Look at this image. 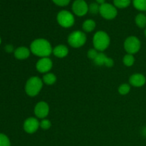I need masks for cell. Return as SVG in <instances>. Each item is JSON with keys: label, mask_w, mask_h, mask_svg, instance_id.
<instances>
[{"label": "cell", "mask_w": 146, "mask_h": 146, "mask_svg": "<svg viewBox=\"0 0 146 146\" xmlns=\"http://www.w3.org/2000/svg\"><path fill=\"white\" fill-rule=\"evenodd\" d=\"M30 51L34 55L44 58L52 54L53 48L48 40L39 38L34 40L30 45Z\"/></svg>", "instance_id": "cell-1"}, {"label": "cell", "mask_w": 146, "mask_h": 146, "mask_svg": "<svg viewBox=\"0 0 146 146\" xmlns=\"http://www.w3.org/2000/svg\"><path fill=\"white\" fill-rule=\"evenodd\" d=\"M111 39L110 36L106 31H98L93 37V45L95 49L98 51L103 52L110 45Z\"/></svg>", "instance_id": "cell-2"}, {"label": "cell", "mask_w": 146, "mask_h": 146, "mask_svg": "<svg viewBox=\"0 0 146 146\" xmlns=\"http://www.w3.org/2000/svg\"><path fill=\"white\" fill-rule=\"evenodd\" d=\"M42 79L38 76H31L27 80L25 85L26 94L30 97H34L38 95L43 87Z\"/></svg>", "instance_id": "cell-3"}, {"label": "cell", "mask_w": 146, "mask_h": 146, "mask_svg": "<svg viewBox=\"0 0 146 146\" xmlns=\"http://www.w3.org/2000/svg\"><path fill=\"white\" fill-rule=\"evenodd\" d=\"M87 40L86 35L84 31H74L68 36V43L73 48H80L86 44Z\"/></svg>", "instance_id": "cell-4"}, {"label": "cell", "mask_w": 146, "mask_h": 146, "mask_svg": "<svg viewBox=\"0 0 146 146\" xmlns=\"http://www.w3.org/2000/svg\"><path fill=\"white\" fill-rule=\"evenodd\" d=\"M123 46L124 49L128 54L133 55L140 51L141 47V43L138 37L135 36H131L125 40Z\"/></svg>", "instance_id": "cell-5"}, {"label": "cell", "mask_w": 146, "mask_h": 146, "mask_svg": "<svg viewBox=\"0 0 146 146\" xmlns=\"http://www.w3.org/2000/svg\"><path fill=\"white\" fill-rule=\"evenodd\" d=\"M56 19L58 24L64 28H70L75 23V18L73 14L67 10L60 11L57 14Z\"/></svg>", "instance_id": "cell-6"}, {"label": "cell", "mask_w": 146, "mask_h": 146, "mask_svg": "<svg viewBox=\"0 0 146 146\" xmlns=\"http://www.w3.org/2000/svg\"><path fill=\"white\" fill-rule=\"evenodd\" d=\"M99 14L105 19L111 20L116 17L118 11H117L116 7L114 5L108 4V3H105L100 5Z\"/></svg>", "instance_id": "cell-7"}, {"label": "cell", "mask_w": 146, "mask_h": 146, "mask_svg": "<svg viewBox=\"0 0 146 146\" xmlns=\"http://www.w3.org/2000/svg\"><path fill=\"white\" fill-rule=\"evenodd\" d=\"M72 11L78 17H83L88 11V5L84 0H76L72 4Z\"/></svg>", "instance_id": "cell-8"}, {"label": "cell", "mask_w": 146, "mask_h": 146, "mask_svg": "<svg viewBox=\"0 0 146 146\" xmlns=\"http://www.w3.org/2000/svg\"><path fill=\"white\" fill-rule=\"evenodd\" d=\"M40 127V122L37 118L29 117L24 123V130L29 134H33L38 131Z\"/></svg>", "instance_id": "cell-9"}, {"label": "cell", "mask_w": 146, "mask_h": 146, "mask_svg": "<svg viewBox=\"0 0 146 146\" xmlns=\"http://www.w3.org/2000/svg\"><path fill=\"white\" fill-rule=\"evenodd\" d=\"M49 113V106L45 101L37 103L34 108V114L37 118L44 119Z\"/></svg>", "instance_id": "cell-10"}, {"label": "cell", "mask_w": 146, "mask_h": 146, "mask_svg": "<svg viewBox=\"0 0 146 146\" xmlns=\"http://www.w3.org/2000/svg\"><path fill=\"white\" fill-rule=\"evenodd\" d=\"M53 62L48 57L41 58L36 64V68L41 74H46L52 68Z\"/></svg>", "instance_id": "cell-11"}, {"label": "cell", "mask_w": 146, "mask_h": 146, "mask_svg": "<svg viewBox=\"0 0 146 146\" xmlns=\"http://www.w3.org/2000/svg\"><path fill=\"white\" fill-rule=\"evenodd\" d=\"M146 83V78L142 74L136 73L131 75L129 78V84L132 86L139 87L143 86Z\"/></svg>", "instance_id": "cell-12"}, {"label": "cell", "mask_w": 146, "mask_h": 146, "mask_svg": "<svg viewBox=\"0 0 146 146\" xmlns=\"http://www.w3.org/2000/svg\"><path fill=\"white\" fill-rule=\"evenodd\" d=\"M30 54H31L30 48L25 46L18 47L17 49L14 50V56L19 60L27 59L29 57Z\"/></svg>", "instance_id": "cell-13"}, {"label": "cell", "mask_w": 146, "mask_h": 146, "mask_svg": "<svg viewBox=\"0 0 146 146\" xmlns=\"http://www.w3.org/2000/svg\"><path fill=\"white\" fill-rule=\"evenodd\" d=\"M52 53L57 58H62L68 55V48L66 46L64 45V44H59V45L54 47Z\"/></svg>", "instance_id": "cell-14"}, {"label": "cell", "mask_w": 146, "mask_h": 146, "mask_svg": "<svg viewBox=\"0 0 146 146\" xmlns=\"http://www.w3.org/2000/svg\"><path fill=\"white\" fill-rule=\"evenodd\" d=\"M96 22L93 19H86L82 24V28L85 32H92L96 28Z\"/></svg>", "instance_id": "cell-15"}, {"label": "cell", "mask_w": 146, "mask_h": 146, "mask_svg": "<svg viewBox=\"0 0 146 146\" xmlns=\"http://www.w3.org/2000/svg\"><path fill=\"white\" fill-rule=\"evenodd\" d=\"M44 84L47 86L53 85L56 81V76L53 73H46L44 75L42 78Z\"/></svg>", "instance_id": "cell-16"}, {"label": "cell", "mask_w": 146, "mask_h": 146, "mask_svg": "<svg viewBox=\"0 0 146 146\" xmlns=\"http://www.w3.org/2000/svg\"><path fill=\"white\" fill-rule=\"evenodd\" d=\"M135 24L138 26L139 28L144 29L146 28V15L143 14V13H140V14H137L136 17L135 18Z\"/></svg>", "instance_id": "cell-17"}, {"label": "cell", "mask_w": 146, "mask_h": 146, "mask_svg": "<svg viewBox=\"0 0 146 146\" xmlns=\"http://www.w3.org/2000/svg\"><path fill=\"white\" fill-rule=\"evenodd\" d=\"M133 4L138 11H146V0H133Z\"/></svg>", "instance_id": "cell-18"}, {"label": "cell", "mask_w": 146, "mask_h": 146, "mask_svg": "<svg viewBox=\"0 0 146 146\" xmlns=\"http://www.w3.org/2000/svg\"><path fill=\"white\" fill-rule=\"evenodd\" d=\"M107 56L103 52H98V55L96 57L95 59L94 60V63L97 66H104L105 61L107 58Z\"/></svg>", "instance_id": "cell-19"}, {"label": "cell", "mask_w": 146, "mask_h": 146, "mask_svg": "<svg viewBox=\"0 0 146 146\" xmlns=\"http://www.w3.org/2000/svg\"><path fill=\"white\" fill-rule=\"evenodd\" d=\"M131 0H113V4L116 8L125 9L129 7Z\"/></svg>", "instance_id": "cell-20"}, {"label": "cell", "mask_w": 146, "mask_h": 146, "mask_svg": "<svg viewBox=\"0 0 146 146\" xmlns=\"http://www.w3.org/2000/svg\"><path fill=\"white\" fill-rule=\"evenodd\" d=\"M123 63L124 65L128 67L132 66L135 63V57L132 54H127L123 58Z\"/></svg>", "instance_id": "cell-21"}, {"label": "cell", "mask_w": 146, "mask_h": 146, "mask_svg": "<svg viewBox=\"0 0 146 146\" xmlns=\"http://www.w3.org/2000/svg\"><path fill=\"white\" fill-rule=\"evenodd\" d=\"M131 91V85L129 84H123L118 87V93L121 95H127Z\"/></svg>", "instance_id": "cell-22"}, {"label": "cell", "mask_w": 146, "mask_h": 146, "mask_svg": "<svg viewBox=\"0 0 146 146\" xmlns=\"http://www.w3.org/2000/svg\"><path fill=\"white\" fill-rule=\"evenodd\" d=\"M100 11V5L97 4L96 2H93L91 3L90 5H88V11L90 14L95 15L99 13Z\"/></svg>", "instance_id": "cell-23"}, {"label": "cell", "mask_w": 146, "mask_h": 146, "mask_svg": "<svg viewBox=\"0 0 146 146\" xmlns=\"http://www.w3.org/2000/svg\"><path fill=\"white\" fill-rule=\"evenodd\" d=\"M0 146H11L9 139L5 134L0 133Z\"/></svg>", "instance_id": "cell-24"}, {"label": "cell", "mask_w": 146, "mask_h": 146, "mask_svg": "<svg viewBox=\"0 0 146 146\" xmlns=\"http://www.w3.org/2000/svg\"><path fill=\"white\" fill-rule=\"evenodd\" d=\"M51 126V123L48 119H42L40 121V128L43 130H48Z\"/></svg>", "instance_id": "cell-25"}, {"label": "cell", "mask_w": 146, "mask_h": 146, "mask_svg": "<svg viewBox=\"0 0 146 146\" xmlns=\"http://www.w3.org/2000/svg\"><path fill=\"white\" fill-rule=\"evenodd\" d=\"M98 52L96 49L95 48H90L89 50L87 52V56H88V58L91 60H94L96 58V57L98 55Z\"/></svg>", "instance_id": "cell-26"}, {"label": "cell", "mask_w": 146, "mask_h": 146, "mask_svg": "<svg viewBox=\"0 0 146 146\" xmlns=\"http://www.w3.org/2000/svg\"><path fill=\"white\" fill-rule=\"evenodd\" d=\"M53 2L59 7H66L70 3L71 0H52Z\"/></svg>", "instance_id": "cell-27"}, {"label": "cell", "mask_w": 146, "mask_h": 146, "mask_svg": "<svg viewBox=\"0 0 146 146\" xmlns=\"http://www.w3.org/2000/svg\"><path fill=\"white\" fill-rule=\"evenodd\" d=\"M114 65V61L111 58H109V57H107L106 60L105 61V64H104V66H106L108 68H111Z\"/></svg>", "instance_id": "cell-28"}, {"label": "cell", "mask_w": 146, "mask_h": 146, "mask_svg": "<svg viewBox=\"0 0 146 146\" xmlns=\"http://www.w3.org/2000/svg\"><path fill=\"white\" fill-rule=\"evenodd\" d=\"M5 50L7 51V52H12L13 51H14V48H13L12 45H10V44H9V45H7L5 47Z\"/></svg>", "instance_id": "cell-29"}, {"label": "cell", "mask_w": 146, "mask_h": 146, "mask_svg": "<svg viewBox=\"0 0 146 146\" xmlns=\"http://www.w3.org/2000/svg\"><path fill=\"white\" fill-rule=\"evenodd\" d=\"M141 133H142V135H143L144 137H145L146 138V126L143 128L142 131H141Z\"/></svg>", "instance_id": "cell-30"}, {"label": "cell", "mask_w": 146, "mask_h": 146, "mask_svg": "<svg viewBox=\"0 0 146 146\" xmlns=\"http://www.w3.org/2000/svg\"><path fill=\"white\" fill-rule=\"evenodd\" d=\"M96 1L97 4H100V5H101V4H105V1L106 0H96Z\"/></svg>", "instance_id": "cell-31"}, {"label": "cell", "mask_w": 146, "mask_h": 146, "mask_svg": "<svg viewBox=\"0 0 146 146\" xmlns=\"http://www.w3.org/2000/svg\"><path fill=\"white\" fill-rule=\"evenodd\" d=\"M144 34H145V38H146V28H145V31H144Z\"/></svg>", "instance_id": "cell-32"}, {"label": "cell", "mask_w": 146, "mask_h": 146, "mask_svg": "<svg viewBox=\"0 0 146 146\" xmlns=\"http://www.w3.org/2000/svg\"><path fill=\"white\" fill-rule=\"evenodd\" d=\"M1 37H0V44H1Z\"/></svg>", "instance_id": "cell-33"}, {"label": "cell", "mask_w": 146, "mask_h": 146, "mask_svg": "<svg viewBox=\"0 0 146 146\" xmlns=\"http://www.w3.org/2000/svg\"><path fill=\"white\" fill-rule=\"evenodd\" d=\"M145 15H146V14H145Z\"/></svg>", "instance_id": "cell-34"}]
</instances>
